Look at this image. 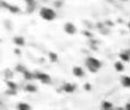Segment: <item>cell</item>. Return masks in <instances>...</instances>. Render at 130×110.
Masks as SVG:
<instances>
[{
  "label": "cell",
  "mask_w": 130,
  "mask_h": 110,
  "mask_svg": "<svg viewBox=\"0 0 130 110\" xmlns=\"http://www.w3.org/2000/svg\"><path fill=\"white\" fill-rule=\"evenodd\" d=\"M5 78L7 79V80H10V78H13V71L11 70H9V69H7V70H5Z\"/></svg>",
  "instance_id": "obj_18"
},
{
  "label": "cell",
  "mask_w": 130,
  "mask_h": 110,
  "mask_svg": "<svg viewBox=\"0 0 130 110\" xmlns=\"http://www.w3.org/2000/svg\"><path fill=\"white\" fill-rule=\"evenodd\" d=\"M15 70H16L17 72H20V74H22V75H23L27 69H26V68H25L23 64H21V63H20V64H17V65L15 67Z\"/></svg>",
  "instance_id": "obj_16"
},
{
  "label": "cell",
  "mask_w": 130,
  "mask_h": 110,
  "mask_svg": "<svg viewBox=\"0 0 130 110\" xmlns=\"http://www.w3.org/2000/svg\"><path fill=\"white\" fill-rule=\"evenodd\" d=\"M48 57H49V60L52 61V62H56V61L58 60V55H57L55 52H49L48 53Z\"/></svg>",
  "instance_id": "obj_17"
},
{
  "label": "cell",
  "mask_w": 130,
  "mask_h": 110,
  "mask_svg": "<svg viewBox=\"0 0 130 110\" xmlns=\"http://www.w3.org/2000/svg\"><path fill=\"white\" fill-rule=\"evenodd\" d=\"M86 88H87V90H90V88H91V87H90V85H89V84H86Z\"/></svg>",
  "instance_id": "obj_20"
},
{
  "label": "cell",
  "mask_w": 130,
  "mask_h": 110,
  "mask_svg": "<svg viewBox=\"0 0 130 110\" xmlns=\"http://www.w3.org/2000/svg\"><path fill=\"white\" fill-rule=\"evenodd\" d=\"M34 80H39L42 84H50L52 78L48 74H45L42 71H34Z\"/></svg>",
  "instance_id": "obj_3"
},
{
  "label": "cell",
  "mask_w": 130,
  "mask_h": 110,
  "mask_svg": "<svg viewBox=\"0 0 130 110\" xmlns=\"http://www.w3.org/2000/svg\"><path fill=\"white\" fill-rule=\"evenodd\" d=\"M13 41H14V44H15L17 47H22V46H24V44H25V39H24V37H22V36L14 37Z\"/></svg>",
  "instance_id": "obj_7"
},
{
  "label": "cell",
  "mask_w": 130,
  "mask_h": 110,
  "mask_svg": "<svg viewBox=\"0 0 130 110\" xmlns=\"http://www.w3.org/2000/svg\"><path fill=\"white\" fill-rule=\"evenodd\" d=\"M39 15H40V17L42 20L50 22V21H54L56 18L57 14L52 7H41L40 11H39Z\"/></svg>",
  "instance_id": "obj_2"
},
{
  "label": "cell",
  "mask_w": 130,
  "mask_h": 110,
  "mask_svg": "<svg viewBox=\"0 0 130 110\" xmlns=\"http://www.w3.org/2000/svg\"><path fill=\"white\" fill-rule=\"evenodd\" d=\"M63 91L66 93H73L74 91H75V85L72 83H64L63 84Z\"/></svg>",
  "instance_id": "obj_6"
},
{
  "label": "cell",
  "mask_w": 130,
  "mask_h": 110,
  "mask_svg": "<svg viewBox=\"0 0 130 110\" xmlns=\"http://www.w3.org/2000/svg\"><path fill=\"white\" fill-rule=\"evenodd\" d=\"M128 28H129V30H130V22L128 23Z\"/></svg>",
  "instance_id": "obj_23"
},
{
  "label": "cell",
  "mask_w": 130,
  "mask_h": 110,
  "mask_svg": "<svg viewBox=\"0 0 130 110\" xmlns=\"http://www.w3.org/2000/svg\"><path fill=\"white\" fill-rule=\"evenodd\" d=\"M114 69L119 72H122L124 70V64L122 61H115L114 62Z\"/></svg>",
  "instance_id": "obj_14"
},
{
  "label": "cell",
  "mask_w": 130,
  "mask_h": 110,
  "mask_svg": "<svg viewBox=\"0 0 130 110\" xmlns=\"http://www.w3.org/2000/svg\"><path fill=\"white\" fill-rule=\"evenodd\" d=\"M85 64L90 72H97L102 68V62L94 56H88L85 61Z\"/></svg>",
  "instance_id": "obj_1"
},
{
  "label": "cell",
  "mask_w": 130,
  "mask_h": 110,
  "mask_svg": "<svg viewBox=\"0 0 130 110\" xmlns=\"http://www.w3.org/2000/svg\"><path fill=\"white\" fill-rule=\"evenodd\" d=\"M64 31L67 34H74L76 33V27L75 24H73L72 22H67L64 24Z\"/></svg>",
  "instance_id": "obj_4"
},
{
  "label": "cell",
  "mask_w": 130,
  "mask_h": 110,
  "mask_svg": "<svg viewBox=\"0 0 130 110\" xmlns=\"http://www.w3.org/2000/svg\"><path fill=\"white\" fill-rule=\"evenodd\" d=\"M24 90L26 91V92H29V93H36L37 90H38V87H37L34 84H32V83H26L25 84V86H24Z\"/></svg>",
  "instance_id": "obj_9"
},
{
  "label": "cell",
  "mask_w": 130,
  "mask_h": 110,
  "mask_svg": "<svg viewBox=\"0 0 130 110\" xmlns=\"http://www.w3.org/2000/svg\"><path fill=\"white\" fill-rule=\"evenodd\" d=\"M23 77H24L25 80H27V83H30L31 80H34V72L30 71V70H26V71L23 74Z\"/></svg>",
  "instance_id": "obj_12"
},
{
  "label": "cell",
  "mask_w": 130,
  "mask_h": 110,
  "mask_svg": "<svg viewBox=\"0 0 130 110\" xmlns=\"http://www.w3.org/2000/svg\"><path fill=\"white\" fill-rule=\"evenodd\" d=\"M124 110H130V102H128V103L124 106Z\"/></svg>",
  "instance_id": "obj_19"
},
{
  "label": "cell",
  "mask_w": 130,
  "mask_h": 110,
  "mask_svg": "<svg viewBox=\"0 0 130 110\" xmlns=\"http://www.w3.org/2000/svg\"><path fill=\"white\" fill-rule=\"evenodd\" d=\"M119 57H120V61H122V62H129L130 61V55L128 53V51H123V52H121L119 54Z\"/></svg>",
  "instance_id": "obj_11"
},
{
  "label": "cell",
  "mask_w": 130,
  "mask_h": 110,
  "mask_svg": "<svg viewBox=\"0 0 130 110\" xmlns=\"http://www.w3.org/2000/svg\"><path fill=\"white\" fill-rule=\"evenodd\" d=\"M16 109L17 110H31V106L26 102H18L16 104Z\"/></svg>",
  "instance_id": "obj_13"
},
{
  "label": "cell",
  "mask_w": 130,
  "mask_h": 110,
  "mask_svg": "<svg viewBox=\"0 0 130 110\" xmlns=\"http://www.w3.org/2000/svg\"><path fill=\"white\" fill-rule=\"evenodd\" d=\"M101 109H102V110H114V106H113L112 102H110V101H107V100H105V101L102 102Z\"/></svg>",
  "instance_id": "obj_8"
},
{
  "label": "cell",
  "mask_w": 130,
  "mask_h": 110,
  "mask_svg": "<svg viewBox=\"0 0 130 110\" xmlns=\"http://www.w3.org/2000/svg\"><path fill=\"white\" fill-rule=\"evenodd\" d=\"M72 72H73V75L75 77H78V78H82V77L85 76V70H83V68L80 67V65H75V67H73Z\"/></svg>",
  "instance_id": "obj_5"
},
{
  "label": "cell",
  "mask_w": 130,
  "mask_h": 110,
  "mask_svg": "<svg viewBox=\"0 0 130 110\" xmlns=\"http://www.w3.org/2000/svg\"><path fill=\"white\" fill-rule=\"evenodd\" d=\"M121 85L126 88H130V76L126 75V76H122L121 77Z\"/></svg>",
  "instance_id": "obj_10"
},
{
  "label": "cell",
  "mask_w": 130,
  "mask_h": 110,
  "mask_svg": "<svg viewBox=\"0 0 130 110\" xmlns=\"http://www.w3.org/2000/svg\"><path fill=\"white\" fill-rule=\"evenodd\" d=\"M114 110H124V108H114Z\"/></svg>",
  "instance_id": "obj_21"
},
{
  "label": "cell",
  "mask_w": 130,
  "mask_h": 110,
  "mask_svg": "<svg viewBox=\"0 0 130 110\" xmlns=\"http://www.w3.org/2000/svg\"><path fill=\"white\" fill-rule=\"evenodd\" d=\"M7 87H8V90H10V91H16V92H17L18 86H17V84L14 83L13 80H7Z\"/></svg>",
  "instance_id": "obj_15"
},
{
  "label": "cell",
  "mask_w": 130,
  "mask_h": 110,
  "mask_svg": "<svg viewBox=\"0 0 130 110\" xmlns=\"http://www.w3.org/2000/svg\"><path fill=\"white\" fill-rule=\"evenodd\" d=\"M127 51H128V53H129V55H130V48H128V50H127Z\"/></svg>",
  "instance_id": "obj_22"
}]
</instances>
